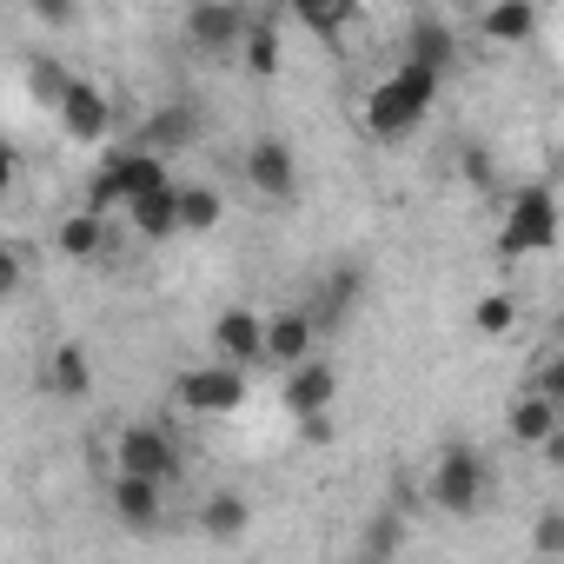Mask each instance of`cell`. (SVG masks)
I'll list each match as a JSON object with an SVG mask.
<instances>
[{"mask_svg":"<svg viewBox=\"0 0 564 564\" xmlns=\"http://www.w3.org/2000/svg\"><path fill=\"white\" fill-rule=\"evenodd\" d=\"M438 87H445L438 74H425V67H405V61H399V67L366 94V133H372V140H405V133L438 107Z\"/></svg>","mask_w":564,"mask_h":564,"instance_id":"cell-1","label":"cell"},{"mask_svg":"<svg viewBox=\"0 0 564 564\" xmlns=\"http://www.w3.org/2000/svg\"><path fill=\"white\" fill-rule=\"evenodd\" d=\"M551 246H557V193L544 180H531V186L511 193V219L498 226V252L531 259V252H551Z\"/></svg>","mask_w":564,"mask_h":564,"instance_id":"cell-2","label":"cell"},{"mask_svg":"<svg viewBox=\"0 0 564 564\" xmlns=\"http://www.w3.org/2000/svg\"><path fill=\"white\" fill-rule=\"evenodd\" d=\"M113 478H147V485L166 491V485L180 478V445H173V432L153 425V419H147V425H140V419L120 425V432H113Z\"/></svg>","mask_w":564,"mask_h":564,"instance_id":"cell-3","label":"cell"},{"mask_svg":"<svg viewBox=\"0 0 564 564\" xmlns=\"http://www.w3.org/2000/svg\"><path fill=\"white\" fill-rule=\"evenodd\" d=\"M485 491H491L485 458H478L471 445H445L438 465H432V505L452 511V518H471V511L485 505Z\"/></svg>","mask_w":564,"mask_h":564,"instance_id":"cell-4","label":"cell"},{"mask_svg":"<svg viewBox=\"0 0 564 564\" xmlns=\"http://www.w3.org/2000/svg\"><path fill=\"white\" fill-rule=\"evenodd\" d=\"M246 399H252V379L232 372V366H193V372H180V405L193 419H232V412H246Z\"/></svg>","mask_w":564,"mask_h":564,"instance_id":"cell-5","label":"cell"},{"mask_svg":"<svg viewBox=\"0 0 564 564\" xmlns=\"http://www.w3.org/2000/svg\"><path fill=\"white\" fill-rule=\"evenodd\" d=\"M54 120H61V133L74 147H100L113 133V100H107V87H94V80L74 74L67 94H61V107H54Z\"/></svg>","mask_w":564,"mask_h":564,"instance_id":"cell-6","label":"cell"},{"mask_svg":"<svg viewBox=\"0 0 564 564\" xmlns=\"http://www.w3.org/2000/svg\"><path fill=\"white\" fill-rule=\"evenodd\" d=\"M213 352H219V366H232V372L252 379V366H265V313L226 306V313L213 319Z\"/></svg>","mask_w":564,"mask_h":564,"instance_id":"cell-7","label":"cell"},{"mask_svg":"<svg viewBox=\"0 0 564 564\" xmlns=\"http://www.w3.org/2000/svg\"><path fill=\"white\" fill-rule=\"evenodd\" d=\"M239 166H246V186H252L259 199H293V193H300V160H293L286 140H252Z\"/></svg>","mask_w":564,"mask_h":564,"instance_id":"cell-8","label":"cell"},{"mask_svg":"<svg viewBox=\"0 0 564 564\" xmlns=\"http://www.w3.org/2000/svg\"><path fill=\"white\" fill-rule=\"evenodd\" d=\"M313 346H319V326H313V313H306V306L265 313V366L293 372V366H306V359H313Z\"/></svg>","mask_w":564,"mask_h":564,"instance_id":"cell-9","label":"cell"},{"mask_svg":"<svg viewBox=\"0 0 564 564\" xmlns=\"http://www.w3.org/2000/svg\"><path fill=\"white\" fill-rule=\"evenodd\" d=\"M246 28H252V14L246 8H226V0H199V8L186 14V41L199 54H239Z\"/></svg>","mask_w":564,"mask_h":564,"instance_id":"cell-10","label":"cell"},{"mask_svg":"<svg viewBox=\"0 0 564 564\" xmlns=\"http://www.w3.org/2000/svg\"><path fill=\"white\" fill-rule=\"evenodd\" d=\"M333 399H339V372H333L326 359L293 366V372H286V386H279V405H286L293 419H326V412H333Z\"/></svg>","mask_w":564,"mask_h":564,"instance_id":"cell-11","label":"cell"},{"mask_svg":"<svg viewBox=\"0 0 564 564\" xmlns=\"http://www.w3.org/2000/svg\"><path fill=\"white\" fill-rule=\"evenodd\" d=\"M505 432H511V445H551L557 432H564V405L557 399H544V392H511V405H505Z\"/></svg>","mask_w":564,"mask_h":564,"instance_id":"cell-12","label":"cell"},{"mask_svg":"<svg viewBox=\"0 0 564 564\" xmlns=\"http://www.w3.org/2000/svg\"><path fill=\"white\" fill-rule=\"evenodd\" d=\"M199 140V113L193 107H180V100H166V107H153L147 120H140V153H153V160H166V153H180V147H193Z\"/></svg>","mask_w":564,"mask_h":564,"instance_id":"cell-13","label":"cell"},{"mask_svg":"<svg viewBox=\"0 0 564 564\" xmlns=\"http://www.w3.org/2000/svg\"><path fill=\"white\" fill-rule=\"evenodd\" d=\"M107 505H113V518H120L127 531H140V538L166 524V491L147 485V478H113V485H107Z\"/></svg>","mask_w":564,"mask_h":564,"instance_id":"cell-14","label":"cell"},{"mask_svg":"<svg viewBox=\"0 0 564 564\" xmlns=\"http://www.w3.org/2000/svg\"><path fill=\"white\" fill-rule=\"evenodd\" d=\"M452 54H458V34H452L438 14H412V28H405V67H425V74L445 80Z\"/></svg>","mask_w":564,"mask_h":564,"instance_id":"cell-15","label":"cell"},{"mask_svg":"<svg viewBox=\"0 0 564 564\" xmlns=\"http://www.w3.org/2000/svg\"><path fill=\"white\" fill-rule=\"evenodd\" d=\"M193 524H199L213 544H232V538H246L252 505H246V491H206V498H199V511H193Z\"/></svg>","mask_w":564,"mask_h":564,"instance_id":"cell-16","label":"cell"},{"mask_svg":"<svg viewBox=\"0 0 564 564\" xmlns=\"http://www.w3.org/2000/svg\"><path fill=\"white\" fill-rule=\"evenodd\" d=\"M478 34L498 41V47H518L538 34V8L531 0H491V8H478Z\"/></svg>","mask_w":564,"mask_h":564,"instance_id":"cell-17","label":"cell"},{"mask_svg":"<svg viewBox=\"0 0 564 564\" xmlns=\"http://www.w3.org/2000/svg\"><path fill=\"white\" fill-rule=\"evenodd\" d=\"M54 252H61V259H74V265L100 259V252H107V219H100V213H87V206H80V213H67V219L54 226Z\"/></svg>","mask_w":564,"mask_h":564,"instance_id":"cell-18","label":"cell"},{"mask_svg":"<svg viewBox=\"0 0 564 564\" xmlns=\"http://www.w3.org/2000/svg\"><path fill=\"white\" fill-rule=\"evenodd\" d=\"M47 386H54L61 399H87V392H94V352H87L80 339H61L54 359H47Z\"/></svg>","mask_w":564,"mask_h":564,"instance_id":"cell-19","label":"cell"},{"mask_svg":"<svg viewBox=\"0 0 564 564\" xmlns=\"http://www.w3.org/2000/svg\"><path fill=\"white\" fill-rule=\"evenodd\" d=\"M173 213H180V232H213L219 219H226V199H219V186H173Z\"/></svg>","mask_w":564,"mask_h":564,"instance_id":"cell-20","label":"cell"},{"mask_svg":"<svg viewBox=\"0 0 564 564\" xmlns=\"http://www.w3.org/2000/svg\"><path fill=\"white\" fill-rule=\"evenodd\" d=\"M127 226H133L140 239H173V232H180V213H173V186H160V193H140V199L127 206Z\"/></svg>","mask_w":564,"mask_h":564,"instance_id":"cell-21","label":"cell"},{"mask_svg":"<svg viewBox=\"0 0 564 564\" xmlns=\"http://www.w3.org/2000/svg\"><path fill=\"white\" fill-rule=\"evenodd\" d=\"M239 54H246V67H252L259 80H272V74H279V61H286V47H279V21H272V14H252V28H246Z\"/></svg>","mask_w":564,"mask_h":564,"instance_id":"cell-22","label":"cell"},{"mask_svg":"<svg viewBox=\"0 0 564 564\" xmlns=\"http://www.w3.org/2000/svg\"><path fill=\"white\" fill-rule=\"evenodd\" d=\"M67 80H74V74H67L61 61H47V54H41V61L28 67V94H34V107H47V113H54V107H61V94H67Z\"/></svg>","mask_w":564,"mask_h":564,"instance_id":"cell-23","label":"cell"},{"mask_svg":"<svg viewBox=\"0 0 564 564\" xmlns=\"http://www.w3.org/2000/svg\"><path fill=\"white\" fill-rule=\"evenodd\" d=\"M471 326H478L485 339H505V333L518 326V300H511V293H485V300L471 306Z\"/></svg>","mask_w":564,"mask_h":564,"instance_id":"cell-24","label":"cell"},{"mask_svg":"<svg viewBox=\"0 0 564 564\" xmlns=\"http://www.w3.org/2000/svg\"><path fill=\"white\" fill-rule=\"evenodd\" d=\"M352 21H359L352 0H339V8H300V28H313V34H339V28H352Z\"/></svg>","mask_w":564,"mask_h":564,"instance_id":"cell-25","label":"cell"},{"mask_svg":"<svg viewBox=\"0 0 564 564\" xmlns=\"http://www.w3.org/2000/svg\"><path fill=\"white\" fill-rule=\"evenodd\" d=\"M21 279H28V265H21V252L0 239V300H14L21 293Z\"/></svg>","mask_w":564,"mask_h":564,"instance_id":"cell-26","label":"cell"},{"mask_svg":"<svg viewBox=\"0 0 564 564\" xmlns=\"http://www.w3.org/2000/svg\"><path fill=\"white\" fill-rule=\"evenodd\" d=\"M531 544H538L544 557H557V551H564V518H557V511H544V518L531 524Z\"/></svg>","mask_w":564,"mask_h":564,"instance_id":"cell-27","label":"cell"},{"mask_svg":"<svg viewBox=\"0 0 564 564\" xmlns=\"http://www.w3.org/2000/svg\"><path fill=\"white\" fill-rule=\"evenodd\" d=\"M14 173H21V153H14L8 140H0V193H8V186H14Z\"/></svg>","mask_w":564,"mask_h":564,"instance_id":"cell-28","label":"cell"},{"mask_svg":"<svg viewBox=\"0 0 564 564\" xmlns=\"http://www.w3.org/2000/svg\"><path fill=\"white\" fill-rule=\"evenodd\" d=\"M300 432H306L313 445H333V412H326V419H300Z\"/></svg>","mask_w":564,"mask_h":564,"instance_id":"cell-29","label":"cell"}]
</instances>
